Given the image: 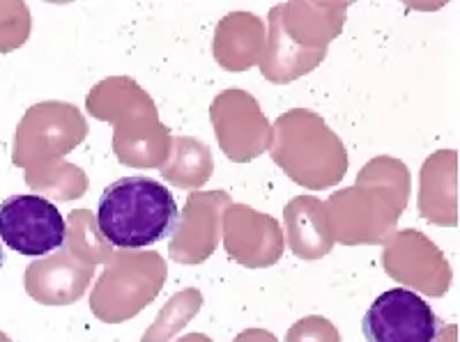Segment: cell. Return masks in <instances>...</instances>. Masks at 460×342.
<instances>
[{
    "mask_svg": "<svg viewBox=\"0 0 460 342\" xmlns=\"http://www.w3.org/2000/svg\"><path fill=\"white\" fill-rule=\"evenodd\" d=\"M361 329L368 342H435L439 320L421 296L394 287L373 301Z\"/></svg>",
    "mask_w": 460,
    "mask_h": 342,
    "instance_id": "3957f363",
    "label": "cell"
},
{
    "mask_svg": "<svg viewBox=\"0 0 460 342\" xmlns=\"http://www.w3.org/2000/svg\"><path fill=\"white\" fill-rule=\"evenodd\" d=\"M65 234L63 214L47 197L16 193L0 203V239L16 253L42 258L63 249Z\"/></svg>",
    "mask_w": 460,
    "mask_h": 342,
    "instance_id": "7a4b0ae2",
    "label": "cell"
},
{
    "mask_svg": "<svg viewBox=\"0 0 460 342\" xmlns=\"http://www.w3.org/2000/svg\"><path fill=\"white\" fill-rule=\"evenodd\" d=\"M3 262H5V255H3V250H0V267H3Z\"/></svg>",
    "mask_w": 460,
    "mask_h": 342,
    "instance_id": "277c9868",
    "label": "cell"
},
{
    "mask_svg": "<svg viewBox=\"0 0 460 342\" xmlns=\"http://www.w3.org/2000/svg\"><path fill=\"white\" fill-rule=\"evenodd\" d=\"M180 224L172 193L157 180L131 175L104 189L97 205V228L115 249H147L171 237Z\"/></svg>",
    "mask_w": 460,
    "mask_h": 342,
    "instance_id": "6da1fadb",
    "label": "cell"
}]
</instances>
